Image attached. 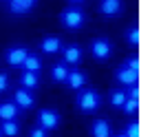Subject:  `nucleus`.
Instances as JSON below:
<instances>
[{"label": "nucleus", "mask_w": 150, "mask_h": 137, "mask_svg": "<svg viewBox=\"0 0 150 137\" xmlns=\"http://www.w3.org/2000/svg\"><path fill=\"white\" fill-rule=\"evenodd\" d=\"M91 137H112L110 122L108 119H95L91 124Z\"/></svg>", "instance_id": "obj_12"}, {"label": "nucleus", "mask_w": 150, "mask_h": 137, "mask_svg": "<svg viewBox=\"0 0 150 137\" xmlns=\"http://www.w3.org/2000/svg\"><path fill=\"white\" fill-rule=\"evenodd\" d=\"M124 135L126 137H139V124H137V119H132L130 124L124 126Z\"/></svg>", "instance_id": "obj_22"}, {"label": "nucleus", "mask_w": 150, "mask_h": 137, "mask_svg": "<svg viewBox=\"0 0 150 137\" xmlns=\"http://www.w3.org/2000/svg\"><path fill=\"white\" fill-rule=\"evenodd\" d=\"M20 109L13 104V102H0V122L5 119H18Z\"/></svg>", "instance_id": "obj_18"}, {"label": "nucleus", "mask_w": 150, "mask_h": 137, "mask_svg": "<svg viewBox=\"0 0 150 137\" xmlns=\"http://www.w3.org/2000/svg\"><path fill=\"white\" fill-rule=\"evenodd\" d=\"M40 51L47 53V55H55V53L62 51V40L57 35H44L40 40Z\"/></svg>", "instance_id": "obj_9"}, {"label": "nucleus", "mask_w": 150, "mask_h": 137, "mask_svg": "<svg viewBox=\"0 0 150 137\" xmlns=\"http://www.w3.org/2000/svg\"><path fill=\"white\" fill-rule=\"evenodd\" d=\"M64 84L69 86V89H73V91H77V89H82V86L86 84V73L84 71H77V69H71L69 71V75H66V80H64Z\"/></svg>", "instance_id": "obj_11"}, {"label": "nucleus", "mask_w": 150, "mask_h": 137, "mask_svg": "<svg viewBox=\"0 0 150 137\" xmlns=\"http://www.w3.org/2000/svg\"><path fill=\"white\" fill-rule=\"evenodd\" d=\"M0 133H2V137H18L20 135V122L18 119H5V122H0Z\"/></svg>", "instance_id": "obj_17"}, {"label": "nucleus", "mask_w": 150, "mask_h": 137, "mask_svg": "<svg viewBox=\"0 0 150 137\" xmlns=\"http://www.w3.org/2000/svg\"><path fill=\"white\" fill-rule=\"evenodd\" d=\"M126 89H112L110 95H108V102H110V106H115V109H122V104L126 102Z\"/></svg>", "instance_id": "obj_19"}, {"label": "nucleus", "mask_w": 150, "mask_h": 137, "mask_svg": "<svg viewBox=\"0 0 150 137\" xmlns=\"http://www.w3.org/2000/svg\"><path fill=\"white\" fill-rule=\"evenodd\" d=\"M115 137H126V135H124V131H122V133H117V135H115Z\"/></svg>", "instance_id": "obj_27"}, {"label": "nucleus", "mask_w": 150, "mask_h": 137, "mask_svg": "<svg viewBox=\"0 0 150 137\" xmlns=\"http://www.w3.org/2000/svg\"><path fill=\"white\" fill-rule=\"evenodd\" d=\"M115 80H117L124 89H128V86H132V84H137V82H139V73L122 64L117 71H115Z\"/></svg>", "instance_id": "obj_6"}, {"label": "nucleus", "mask_w": 150, "mask_h": 137, "mask_svg": "<svg viewBox=\"0 0 150 137\" xmlns=\"http://www.w3.org/2000/svg\"><path fill=\"white\" fill-rule=\"evenodd\" d=\"M35 2L38 0H9V11L11 13H18V16L29 13L35 7Z\"/></svg>", "instance_id": "obj_13"}, {"label": "nucleus", "mask_w": 150, "mask_h": 137, "mask_svg": "<svg viewBox=\"0 0 150 137\" xmlns=\"http://www.w3.org/2000/svg\"><path fill=\"white\" fill-rule=\"evenodd\" d=\"M126 40H128L130 47H137V44H139V29H137L135 24L126 29Z\"/></svg>", "instance_id": "obj_21"}, {"label": "nucleus", "mask_w": 150, "mask_h": 137, "mask_svg": "<svg viewBox=\"0 0 150 137\" xmlns=\"http://www.w3.org/2000/svg\"><path fill=\"white\" fill-rule=\"evenodd\" d=\"M18 80H20V86H22V89H29V91H35L38 86H40V77L33 71H22Z\"/></svg>", "instance_id": "obj_16"}, {"label": "nucleus", "mask_w": 150, "mask_h": 137, "mask_svg": "<svg viewBox=\"0 0 150 137\" xmlns=\"http://www.w3.org/2000/svg\"><path fill=\"white\" fill-rule=\"evenodd\" d=\"M60 22H62V27L69 29V31H77V29L84 27L86 13H84V9H82V7L71 5V7H66V9L60 13Z\"/></svg>", "instance_id": "obj_2"}, {"label": "nucleus", "mask_w": 150, "mask_h": 137, "mask_svg": "<svg viewBox=\"0 0 150 137\" xmlns=\"http://www.w3.org/2000/svg\"><path fill=\"white\" fill-rule=\"evenodd\" d=\"M110 53H112L110 40H106V38H95L93 42H91V55H93L97 62H106L108 57H110Z\"/></svg>", "instance_id": "obj_4"}, {"label": "nucleus", "mask_w": 150, "mask_h": 137, "mask_svg": "<svg viewBox=\"0 0 150 137\" xmlns=\"http://www.w3.org/2000/svg\"><path fill=\"white\" fill-rule=\"evenodd\" d=\"M13 104L18 106L20 111H29V109H33L35 106V95L31 93L29 89H16V93H13Z\"/></svg>", "instance_id": "obj_5"}, {"label": "nucleus", "mask_w": 150, "mask_h": 137, "mask_svg": "<svg viewBox=\"0 0 150 137\" xmlns=\"http://www.w3.org/2000/svg\"><path fill=\"white\" fill-rule=\"evenodd\" d=\"M69 71H71V69H69V64H66L64 60H62V62H55V64L51 66V80L57 82V84H64Z\"/></svg>", "instance_id": "obj_14"}, {"label": "nucleus", "mask_w": 150, "mask_h": 137, "mask_svg": "<svg viewBox=\"0 0 150 137\" xmlns=\"http://www.w3.org/2000/svg\"><path fill=\"white\" fill-rule=\"evenodd\" d=\"M27 53H29L27 47H9L5 51V60H7V64H9V66H22Z\"/></svg>", "instance_id": "obj_7"}, {"label": "nucleus", "mask_w": 150, "mask_h": 137, "mask_svg": "<svg viewBox=\"0 0 150 137\" xmlns=\"http://www.w3.org/2000/svg\"><path fill=\"white\" fill-rule=\"evenodd\" d=\"M62 57H64L66 64L75 66L82 62V49L77 47V44H66V47H62Z\"/></svg>", "instance_id": "obj_10"}, {"label": "nucleus", "mask_w": 150, "mask_h": 137, "mask_svg": "<svg viewBox=\"0 0 150 137\" xmlns=\"http://www.w3.org/2000/svg\"><path fill=\"white\" fill-rule=\"evenodd\" d=\"M137 109H139V99H137V97H126V102L122 104V111L126 115H135Z\"/></svg>", "instance_id": "obj_20"}, {"label": "nucleus", "mask_w": 150, "mask_h": 137, "mask_svg": "<svg viewBox=\"0 0 150 137\" xmlns=\"http://www.w3.org/2000/svg\"><path fill=\"white\" fill-rule=\"evenodd\" d=\"M20 69H22V71H33V73H40V69H42V57L38 55V53H31V51H29Z\"/></svg>", "instance_id": "obj_15"}, {"label": "nucleus", "mask_w": 150, "mask_h": 137, "mask_svg": "<svg viewBox=\"0 0 150 137\" xmlns=\"http://www.w3.org/2000/svg\"><path fill=\"white\" fill-rule=\"evenodd\" d=\"M62 124V115L57 113L55 109H42L38 113V126L44 128V131H55L57 126Z\"/></svg>", "instance_id": "obj_3"}, {"label": "nucleus", "mask_w": 150, "mask_h": 137, "mask_svg": "<svg viewBox=\"0 0 150 137\" xmlns=\"http://www.w3.org/2000/svg\"><path fill=\"white\" fill-rule=\"evenodd\" d=\"M122 9H124L122 0H99V13L106 16V18H115V16H119Z\"/></svg>", "instance_id": "obj_8"}, {"label": "nucleus", "mask_w": 150, "mask_h": 137, "mask_svg": "<svg viewBox=\"0 0 150 137\" xmlns=\"http://www.w3.org/2000/svg\"><path fill=\"white\" fill-rule=\"evenodd\" d=\"M71 5H80V2H84V0H69Z\"/></svg>", "instance_id": "obj_26"}, {"label": "nucleus", "mask_w": 150, "mask_h": 137, "mask_svg": "<svg viewBox=\"0 0 150 137\" xmlns=\"http://www.w3.org/2000/svg\"><path fill=\"white\" fill-rule=\"evenodd\" d=\"M0 137H2V133H0Z\"/></svg>", "instance_id": "obj_28"}, {"label": "nucleus", "mask_w": 150, "mask_h": 137, "mask_svg": "<svg viewBox=\"0 0 150 137\" xmlns=\"http://www.w3.org/2000/svg\"><path fill=\"white\" fill-rule=\"evenodd\" d=\"M29 137H49V131H44V128H40V126H33L31 131H29Z\"/></svg>", "instance_id": "obj_24"}, {"label": "nucleus", "mask_w": 150, "mask_h": 137, "mask_svg": "<svg viewBox=\"0 0 150 137\" xmlns=\"http://www.w3.org/2000/svg\"><path fill=\"white\" fill-rule=\"evenodd\" d=\"M7 89H9V75L5 71H0V93H5Z\"/></svg>", "instance_id": "obj_25"}, {"label": "nucleus", "mask_w": 150, "mask_h": 137, "mask_svg": "<svg viewBox=\"0 0 150 137\" xmlns=\"http://www.w3.org/2000/svg\"><path fill=\"white\" fill-rule=\"evenodd\" d=\"M124 66H128V69H132V71L139 73V60H137V55H128L126 62H124Z\"/></svg>", "instance_id": "obj_23"}, {"label": "nucleus", "mask_w": 150, "mask_h": 137, "mask_svg": "<svg viewBox=\"0 0 150 137\" xmlns=\"http://www.w3.org/2000/svg\"><path fill=\"white\" fill-rule=\"evenodd\" d=\"M77 97H75V104L82 113H95V111L102 106V95L97 93L95 89H77Z\"/></svg>", "instance_id": "obj_1"}]
</instances>
